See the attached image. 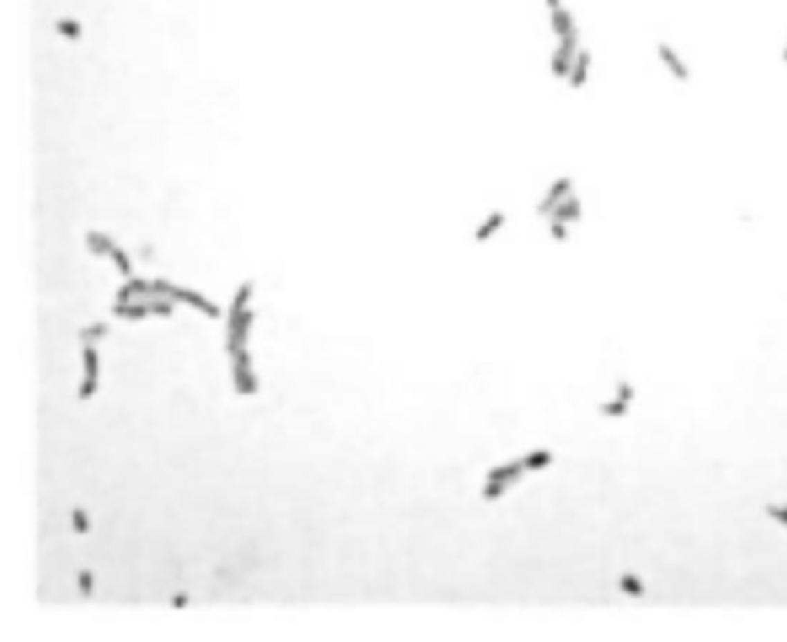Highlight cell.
Here are the masks:
<instances>
[{
    "label": "cell",
    "instance_id": "obj_22",
    "mask_svg": "<svg viewBox=\"0 0 787 642\" xmlns=\"http://www.w3.org/2000/svg\"><path fill=\"white\" fill-rule=\"evenodd\" d=\"M109 259H111L114 264H116V268L120 271L123 278H132V259H129V254L123 250L118 243L114 245V250H111V254H109Z\"/></svg>",
    "mask_w": 787,
    "mask_h": 642
},
{
    "label": "cell",
    "instance_id": "obj_15",
    "mask_svg": "<svg viewBox=\"0 0 787 642\" xmlns=\"http://www.w3.org/2000/svg\"><path fill=\"white\" fill-rule=\"evenodd\" d=\"M619 589L626 594L628 598H642L646 594V587H644V580L640 576H635V573H621L619 580H617Z\"/></svg>",
    "mask_w": 787,
    "mask_h": 642
},
{
    "label": "cell",
    "instance_id": "obj_1",
    "mask_svg": "<svg viewBox=\"0 0 787 642\" xmlns=\"http://www.w3.org/2000/svg\"><path fill=\"white\" fill-rule=\"evenodd\" d=\"M545 12H548V24L554 35L557 46H568V49H579L582 42V28L575 17V12L566 0H543Z\"/></svg>",
    "mask_w": 787,
    "mask_h": 642
},
{
    "label": "cell",
    "instance_id": "obj_20",
    "mask_svg": "<svg viewBox=\"0 0 787 642\" xmlns=\"http://www.w3.org/2000/svg\"><path fill=\"white\" fill-rule=\"evenodd\" d=\"M598 411L607 418H624V416H628V411H631V404L624 402V400H619V398H612V400H607V402L600 404Z\"/></svg>",
    "mask_w": 787,
    "mask_h": 642
},
{
    "label": "cell",
    "instance_id": "obj_25",
    "mask_svg": "<svg viewBox=\"0 0 787 642\" xmlns=\"http://www.w3.org/2000/svg\"><path fill=\"white\" fill-rule=\"evenodd\" d=\"M764 510L771 520H776L780 524V527H787V503H766Z\"/></svg>",
    "mask_w": 787,
    "mask_h": 642
},
{
    "label": "cell",
    "instance_id": "obj_5",
    "mask_svg": "<svg viewBox=\"0 0 787 642\" xmlns=\"http://www.w3.org/2000/svg\"><path fill=\"white\" fill-rule=\"evenodd\" d=\"M252 321H254L252 310H243L238 316H229V321H226V328H229V335H226V351H229V356H233L238 349H243L247 344V335H250Z\"/></svg>",
    "mask_w": 787,
    "mask_h": 642
},
{
    "label": "cell",
    "instance_id": "obj_8",
    "mask_svg": "<svg viewBox=\"0 0 787 642\" xmlns=\"http://www.w3.org/2000/svg\"><path fill=\"white\" fill-rule=\"evenodd\" d=\"M582 215H584L582 199H579L575 192H572V195L566 197L561 204H557L545 220H557V222H563V224H570L572 226V224L582 222Z\"/></svg>",
    "mask_w": 787,
    "mask_h": 642
},
{
    "label": "cell",
    "instance_id": "obj_9",
    "mask_svg": "<svg viewBox=\"0 0 787 642\" xmlns=\"http://www.w3.org/2000/svg\"><path fill=\"white\" fill-rule=\"evenodd\" d=\"M169 298H174L176 303H188V305L197 307L199 312H203L206 316H210V319H217L219 316V307L215 303H210L208 298H203L201 294L192 292V289H185V287H174V292H171Z\"/></svg>",
    "mask_w": 787,
    "mask_h": 642
},
{
    "label": "cell",
    "instance_id": "obj_27",
    "mask_svg": "<svg viewBox=\"0 0 787 642\" xmlns=\"http://www.w3.org/2000/svg\"><path fill=\"white\" fill-rule=\"evenodd\" d=\"M614 398H619V400H624V402H628V404H633V400H635V389H633V384L631 382H619L617 384V395Z\"/></svg>",
    "mask_w": 787,
    "mask_h": 642
},
{
    "label": "cell",
    "instance_id": "obj_7",
    "mask_svg": "<svg viewBox=\"0 0 787 642\" xmlns=\"http://www.w3.org/2000/svg\"><path fill=\"white\" fill-rule=\"evenodd\" d=\"M84 382L79 386V398L88 400L98 391V375H100V358L95 351V344H84Z\"/></svg>",
    "mask_w": 787,
    "mask_h": 642
},
{
    "label": "cell",
    "instance_id": "obj_19",
    "mask_svg": "<svg viewBox=\"0 0 787 642\" xmlns=\"http://www.w3.org/2000/svg\"><path fill=\"white\" fill-rule=\"evenodd\" d=\"M109 335V326L105 321H95L91 326H86L84 330L79 333V340L84 344H98L100 340H105Z\"/></svg>",
    "mask_w": 787,
    "mask_h": 642
},
{
    "label": "cell",
    "instance_id": "obj_30",
    "mask_svg": "<svg viewBox=\"0 0 787 642\" xmlns=\"http://www.w3.org/2000/svg\"><path fill=\"white\" fill-rule=\"evenodd\" d=\"M780 63L787 67V30H785V37H783V46H780Z\"/></svg>",
    "mask_w": 787,
    "mask_h": 642
},
{
    "label": "cell",
    "instance_id": "obj_13",
    "mask_svg": "<svg viewBox=\"0 0 787 642\" xmlns=\"http://www.w3.org/2000/svg\"><path fill=\"white\" fill-rule=\"evenodd\" d=\"M116 316H120V319H132V321H139V319H146L150 312L148 303L146 301H129V303H116L111 307Z\"/></svg>",
    "mask_w": 787,
    "mask_h": 642
},
{
    "label": "cell",
    "instance_id": "obj_14",
    "mask_svg": "<svg viewBox=\"0 0 787 642\" xmlns=\"http://www.w3.org/2000/svg\"><path fill=\"white\" fill-rule=\"evenodd\" d=\"M116 245V240L111 236H107L105 231H88L86 233V247L91 250L95 257H109Z\"/></svg>",
    "mask_w": 787,
    "mask_h": 642
},
{
    "label": "cell",
    "instance_id": "obj_12",
    "mask_svg": "<svg viewBox=\"0 0 787 642\" xmlns=\"http://www.w3.org/2000/svg\"><path fill=\"white\" fill-rule=\"evenodd\" d=\"M524 462L522 460H515V462H508V465H501V467H492L487 472V481H501L506 483V485H513L524 476Z\"/></svg>",
    "mask_w": 787,
    "mask_h": 642
},
{
    "label": "cell",
    "instance_id": "obj_11",
    "mask_svg": "<svg viewBox=\"0 0 787 642\" xmlns=\"http://www.w3.org/2000/svg\"><path fill=\"white\" fill-rule=\"evenodd\" d=\"M503 224H506V213H503V211H492L478 226H476L473 240H476V243H487L489 238H494L496 233L503 229Z\"/></svg>",
    "mask_w": 787,
    "mask_h": 642
},
{
    "label": "cell",
    "instance_id": "obj_4",
    "mask_svg": "<svg viewBox=\"0 0 787 642\" xmlns=\"http://www.w3.org/2000/svg\"><path fill=\"white\" fill-rule=\"evenodd\" d=\"M575 192V183H572L570 176H559L554 181L550 183V188L545 190V195L541 197V202L536 206V213L541 217H548L552 208H554L557 204H561L566 197L572 195Z\"/></svg>",
    "mask_w": 787,
    "mask_h": 642
},
{
    "label": "cell",
    "instance_id": "obj_21",
    "mask_svg": "<svg viewBox=\"0 0 787 642\" xmlns=\"http://www.w3.org/2000/svg\"><path fill=\"white\" fill-rule=\"evenodd\" d=\"M148 303L150 312L157 314V316H171L174 314V298H169V296H148V298H143Z\"/></svg>",
    "mask_w": 787,
    "mask_h": 642
},
{
    "label": "cell",
    "instance_id": "obj_23",
    "mask_svg": "<svg viewBox=\"0 0 787 642\" xmlns=\"http://www.w3.org/2000/svg\"><path fill=\"white\" fill-rule=\"evenodd\" d=\"M548 233L554 243H568L570 240V224L557 222V220H548Z\"/></svg>",
    "mask_w": 787,
    "mask_h": 642
},
{
    "label": "cell",
    "instance_id": "obj_3",
    "mask_svg": "<svg viewBox=\"0 0 787 642\" xmlns=\"http://www.w3.org/2000/svg\"><path fill=\"white\" fill-rule=\"evenodd\" d=\"M233 361V386H236V391L240 395H254V393L259 391V382H257V375L252 372V356L250 351L245 347L238 349L236 354L231 356Z\"/></svg>",
    "mask_w": 787,
    "mask_h": 642
},
{
    "label": "cell",
    "instance_id": "obj_16",
    "mask_svg": "<svg viewBox=\"0 0 787 642\" xmlns=\"http://www.w3.org/2000/svg\"><path fill=\"white\" fill-rule=\"evenodd\" d=\"M552 460H554V455H552V451H548V448H536V451H531L522 458L527 472H541V469L552 465Z\"/></svg>",
    "mask_w": 787,
    "mask_h": 642
},
{
    "label": "cell",
    "instance_id": "obj_26",
    "mask_svg": "<svg viewBox=\"0 0 787 642\" xmlns=\"http://www.w3.org/2000/svg\"><path fill=\"white\" fill-rule=\"evenodd\" d=\"M72 524H74V529H77L79 534H86V531H88V517H86V510L81 508V506L72 508Z\"/></svg>",
    "mask_w": 787,
    "mask_h": 642
},
{
    "label": "cell",
    "instance_id": "obj_2",
    "mask_svg": "<svg viewBox=\"0 0 787 642\" xmlns=\"http://www.w3.org/2000/svg\"><path fill=\"white\" fill-rule=\"evenodd\" d=\"M653 51H655V58H658L660 67L667 72V77L672 79L674 84H681V86L690 84V79H693V67L688 65V60L683 58V53L676 49L669 39H655Z\"/></svg>",
    "mask_w": 787,
    "mask_h": 642
},
{
    "label": "cell",
    "instance_id": "obj_6",
    "mask_svg": "<svg viewBox=\"0 0 787 642\" xmlns=\"http://www.w3.org/2000/svg\"><path fill=\"white\" fill-rule=\"evenodd\" d=\"M591 70H593V51L584 44L575 56V63H572V67H570V74H568V79H566V86H568L570 91H582V88L589 84Z\"/></svg>",
    "mask_w": 787,
    "mask_h": 642
},
{
    "label": "cell",
    "instance_id": "obj_10",
    "mask_svg": "<svg viewBox=\"0 0 787 642\" xmlns=\"http://www.w3.org/2000/svg\"><path fill=\"white\" fill-rule=\"evenodd\" d=\"M153 294V282L143 278H127V282L116 294V303H129L134 298H148Z\"/></svg>",
    "mask_w": 787,
    "mask_h": 642
},
{
    "label": "cell",
    "instance_id": "obj_32",
    "mask_svg": "<svg viewBox=\"0 0 787 642\" xmlns=\"http://www.w3.org/2000/svg\"><path fill=\"white\" fill-rule=\"evenodd\" d=\"M174 605H176V607L188 605V596H174Z\"/></svg>",
    "mask_w": 787,
    "mask_h": 642
},
{
    "label": "cell",
    "instance_id": "obj_24",
    "mask_svg": "<svg viewBox=\"0 0 787 642\" xmlns=\"http://www.w3.org/2000/svg\"><path fill=\"white\" fill-rule=\"evenodd\" d=\"M508 488L510 485H506V483H501V481H487L485 488H482V499H487V501L499 499V497H503V492H506Z\"/></svg>",
    "mask_w": 787,
    "mask_h": 642
},
{
    "label": "cell",
    "instance_id": "obj_31",
    "mask_svg": "<svg viewBox=\"0 0 787 642\" xmlns=\"http://www.w3.org/2000/svg\"><path fill=\"white\" fill-rule=\"evenodd\" d=\"M141 257H143V259H153V247H146V245H143V247H141Z\"/></svg>",
    "mask_w": 787,
    "mask_h": 642
},
{
    "label": "cell",
    "instance_id": "obj_18",
    "mask_svg": "<svg viewBox=\"0 0 787 642\" xmlns=\"http://www.w3.org/2000/svg\"><path fill=\"white\" fill-rule=\"evenodd\" d=\"M252 292H254V282L252 280L243 282V285L236 289V294H233V301H231V307H229V316H238L240 312H243V310H247V301L252 298Z\"/></svg>",
    "mask_w": 787,
    "mask_h": 642
},
{
    "label": "cell",
    "instance_id": "obj_29",
    "mask_svg": "<svg viewBox=\"0 0 787 642\" xmlns=\"http://www.w3.org/2000/svg\"><path fill=\"white\" fill-rule=\"evenodd\" d=\"M153 282V294L150 296H171V292H174V282H169V280H162V278H157V280H150Z\"/></svg>",
    "mask_w": 787,
    "mask_h": 642
},
{
    "label": "cell",
    "instance_id": "obj_28",
    "mask_svg": "<svg viewBox=\"0 0 787 642\" xmlns=\"http://www.w3.org/2000/svg\"><path fill=\"white\" fill-rule=\"evenodd\" d=\"M79 591L84 598H91L93 596V576L88 571H81L79 573Z\"/></svg>",
    "mask_w": 787,
    "mask_h": 642
},
{
    "label": "cell",
    "instance_id": "obj_17",
    "mask_svg": "<svg viewBox=\"0 0 787 642\" xmlns=\"http://www.w3.org/2000/svg\"><path fill=\"white\" fill-rule=\"evenodd\" d=\"M53 28L60 37H65L67 42H79L81 37H84V28H81L79 21H74L70 17H60L56 19V24H53Z\"/></svg>",
    "mask_w": 787,
    "mask_h": 642
}]
</instances>
